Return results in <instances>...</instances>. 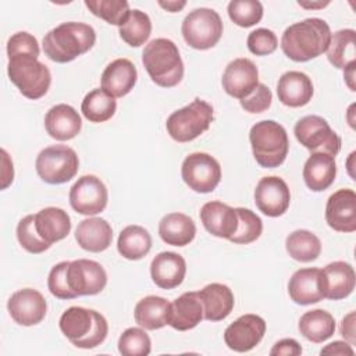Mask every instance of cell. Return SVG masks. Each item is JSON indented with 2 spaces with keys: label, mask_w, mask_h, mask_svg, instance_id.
Here are the masks:
<instances>
[{
  "label": "cell",
  "mask_w": 356,
  "mask_h": 356,
  "mask_svg": "<svg viewBox=\"0 0 356 356\" xmlns=\"http://www.w3.org/2000/svg\"><path fill=\"white\" fill-rule=\"evenodd\" d=\"M324 298L339 300L348 298L355 289V270L349 263L332 261L321 270Z\"/></svg>",
  "instance_id": "23"
},
{
  "label": "cell",
  "mask_w": 356,
  "mask_h": 356,
  "mask_svg": "<svg viewBox=\"0 0 356 356\" xmlns=\"http://www.w3.org/2000/svg\"><path fill=\"white\" fill-rule=\"evenodd\" d=\"M142 63L152 81L161 88L177 86L184 78V63L177 44L165 38L150 40L142 53Z\"/></svg>",
  "instance_id": "4"
},
{
  "label": "cell",
  "mask_w": 356,
  "mask_h": 356,
  "mask_svg": "<svg viewBox=\"0 0 356 356\" xmlns=\"http://www.w3.org/2000/svg\"><path fill=\"white\" fill-rule=\"evenodd\" d=\"M107 188L96 175H82L70 189L71 207L83 216L102 213L107 206Z\"/></svg>",
  "instance_id": "12"
},
{
  "label": "cell",
  "mask_w": 356,
  "mask_h": 356,
  "mask_svg": "<svg viewBox=\"0 0 356 356\" xmlns=\"http://www.w3.org/2000/svg\"><path fill=\"white\" fill-rule=\"evenodd\" d=\"M138 79V71L128 58H117L111 61L103 71L100 78L102 89L113 97L128 95Z\"/></svg>",
  "instance_id": "21"
},
{
  "label": "cell",
  "mask_w": 356,
  "mask_h": 356,
  "mask_svg": "<svg viewBox=\"0 0 356 356\" xmlns=\"http://www.w3.org/2000/svg\"><path fill=\"white\" fill-rule=\"evenodd\" d=\"M325 221L334 231H356V193L343 188L334 192L325 204Z\"/></svg>",
  "instance_id": "18"
},
{
  "label": "cell",
  "mask_w": 356,
  "mask_h": 356,
  "mask_svg": "<svg viewBox=\"0 0 356 356\" xmlns=\"http://www.w3.org/2000/svg\"><path fill=\"white\" fill-rule=\"evenodd\" d=\"M249 140L253 157L260 167L275 168L281 165L288 156V134L281 124L273 120L256 122L250 128Z\"/></svg>",
  "instance_id": "5"
},
{
  "label": "cell",
  "mask_w": 356,
  "mask_h": 356,
  "mask_svg": "<svg viewBox=\"0 0 356 356\" xmlns=\"http://www.w3.org/2000/svg\"><path fill=\"white\" fill-rule=\"evenodd\" d=\"M170 302L161 296L149 295L140 299L134 310L135 321L145 330H159L168 324Z\"/></svg>",
  "instance_id": "32"
},
{
  "label": "cell",
  "mask_w": 356,
  "mask_h": 356,
  "mask_svg": "<svg viewBox=\"0 0 356 356\" xmlns=\"http://www.w3.org/2000/svg\"><path fill=\"white\" fill-rule=\"evenodd\" d=\"M306 186L313 192H321L330 188L337 177L335 157L328 153H312L302 171Z\"/></svg>",
  "instance_id": "27"
},
{
  "label": "cell",
  "mask_w": 356,
  "mask_h": 356,
  "mask_svg": "<svg viewBox=\"0 0 356 356\" xmlns=\"http://www.w3.org/2000/svg\"><path fill=\"white\" fill-rule=\"evenodd\" d=\"M293 134L298 142L312 153L323 152L335 157L341 150V138L320 115L302 117L295 124Z\"/></svg>",
  "instance_id": "10"
},
{
  "label": "cell",
  "mask_w": 356,
  "mask_h": 356,
  "mask_svg": "<svg viewBox=\"0 0 356 356\" xmlns=\"http://www.w3.org/2000/svg\"><path fill=\"white\" fill-rule=\"evenodd\" d=\"M312 79L300 71H288L281 75L277 83L278 100L288 107L306 106L313 97Z\"/></svg>",
  "instance_id": "25"
},
{
  "label": "cell",
  "mask_w": 356,
  "mask_h": 356,
  "mask_svg": "<svg viewBox=\"0 0 356 356\" xmlns=\"http://www.w3.org/2000/svg\"><path fill=\"white\" fill-rule=\"evenodd\" d=\"M67 281L75 298L90 296L104 289L107 274L100 263L89 259H78L68 263Z\"/></svg>",
  "instance_id": "13"
},
{
  "label": "cell",
  "mask_w": 356,
  "mask_h": 356,
  "mask_svg": "<svg viewBox=\"0 0 356 356\" xmlns=\"http://www.w3.org/2000/svg\"><path fill=\"white\" fill-rule=\"evenodd\" d=\"M79 167L76 152L67 145H53L40 150L36 157L35 168L46 184L57 185L71 181Z\"/></svg>",
  "instance_id": "8"
},
{
  "label": "cell",
  "mask_w": 356,
  "mask_h": 356,
  "mask_svg": "<svg viewBox=\"0 0 356 356\" xmlns=\"http://www.w3.org/2000/svg\"><path fill=\"white\" fill-rule=\"evenodd\" d=\"M222 21L213 8H195L182 21L184 40L196 50L214 47L222 36Z\"/></svg>",
  "instance_id": "9"
},
{
  "label": "cell",
  "mask_w": 356,
  "mask_h": 356,
  "mask_svg": "<svg viewBox=\"0 0 356 356\" xmlns=\"http://www.w3.org/2000/svg\"><path fill=\"white\" fill-rule=\"evenodd\" d=\"M61 332L81 349H92L104 342L108 324L103 314L81 306L68 307L58 321Z\"/></svg>",
  "instance_id": "3"
},
{
  "label": "cell",
  "mask_w": 356,
  "mask_h": 356,
  "mask_svg": "<svg viewBox=\"0 0 356 356\" xmlns=\"http://www.w3.org/2000/svg\"><path fill=\"white\" fill-rule=\"evenodd\" d=\"M330 25L321 18H306L289 25L281 36L284 54L296 63H305L327 51L331 40Z\"/></svg>",
  "instance_id": "1"
},
{
  "label": "cell",
  "mask_w": 356,
  "mask_h": 356,
  "mask_svg": "<svg viewBox=\"0 0 356 356\" xmlns=\"http://www.w3.org/2000/svg\"><path fill=\"white\" fill-rule=\"evenodd\" d=\"M152 350L149 335L142 328H127L118 339V352L122 356H147Z\"/></svg>",
  "instance_id": "42"
},
{
  "label": "cell",
  "mask_w": 356,
  "mask_h": 356,
  "mask_svg": "<svg viewBox=\"0 0 356 356\" xmlns=\"http://www.w3.org/2000/svg\"><path fill=\"white\" fill-rule=\"evenodd\" d=\"M343 78L348 83V86L350 88V90H355V85H353V78H355V63L350 64L348 68H345V74Z\"/></svg>",
  "instance_id": "53"
},
{
  "label": "cell",
  "mask_w": 356,
  "mask_h": 356,
  "mask_svg": "<svg viewBox=\"0 0 356 356\" xmlns=\"http://www.w3.org/2000/svg\"><path fill=\"white\" fill-rule=\"evenodd\" d=\"M159 6L167 10L168 13H178L186 6V1H159Z\"/></svg>",
  "instance_id": "52"
},
{
  "label": "cell",
  "mask_w": 356,
  "mask_h": 356,
  "mask_svg": "<svg viewBox=\"0 0 356 356\" xmlns=\"http://www.w3.org/2000/svg\"><path fill=\"white\" fill-rule=\"evenodd\" d=\"M85 6L93 15L118 26L125 22L131 11L129 3L125 0H85Z\"/></svg>",
  "instance_id": "39"
},
{
  "label": "cell",
  "mask_w": 356,
  "mask_h": 356,
  "mask_svg": "<svg viewBox=\"0 0 356 356\" xmlns=\"http://www.w3.org/2000/svg\"><path fill=\"white\" fill-rule=\"evenodd\" d=\"M285 248L293 260L302 263L313 261L321 253V242L318 236L307 229H296L291 232L285 239Z\"/></svg>",
  "instance_id": "36"
},
{
  "label": "cell",
  "mask_w": 356,
  "mask_h": 356,
  "mask_svg": "<svg viewBox=\"0 0 356 356\" xmlns=\"http://www.w3.org/2000/svg\"><path fill=\"white\" fill-rule=\"evenodd\" d=\"M70 261H60L49 273L47 286L53 296L58 299H75L67 281V267Z\"/></svg>",
  "instance_id": "45"
},
{
  "label": "cell",
  "mask_w": 356,
  "mask_h": 356,
  "mask_svg": "<svg viewBox=\"0 0 356 356\" xmlns=\"http://www.w3.org/2000/svg\"><path fill=\"white\" fill-rule=\"evenodd\" d=\"M117 110L115 97L106 93L103 89L90 90L82 100L81 111L90 122H104L110 120Z\"/></svg>",
  "instance_id": "37"
},
{
  "label": "cell",
  "mask_w": 356,
  "mask_h": 356,
  "mask_svg": "<svg viewBox=\"0 0 356 356\" xmlns=\"http://www.w3.org/2000/svg\"><path fill=\"white\" fill-rule=\"evenodd\" d=\"M298 4L300 7H305V8H323L325 6L330 4V1H324V3H306V1H298Z\"/></svg>",
  "instance_id": "54"
},
{
  "label": "cell",
  "mask_w": 356,
  "mask_h": 356,
  "mask_svg": "<svg viewBox=\"0 0 356 356\" xmlns=\"http://www.w3.org/2000/svg\"><path fill=\"white\" fill-rule=\"evenodd\" d=\"M298 328L306 339L314 343H321L332 337L335 331V320L331 313L323 309H314L300 316Z\"/></svg>",
  "instance_id": "33"
},
{
  "label": "cell",
  "mask_w": 356,
  "mask_h": 356,
  "mask_svg": "<svg viewBox=\"0 0 356 356\" xmlns=\"http://www.w3.org/2000/svg\"><path fill=\"white\" fill-rule=\"evenodd\" d=\"M238 213V228L229 238L231 242L238 245H248L254 242L263 232V222L260 217L245 207H236Z\"/></svg>",
  "instance_id": "40"
},
{
  "label": "cell",
  "mask_w": 356,
  "mask_h": 356,
  "mask_svg": "<svg viewBox=\"0 0 356 356\" xmlns=\"http://www.w3.org/2000/svg\"><path fill=\"white\" fill-rule=\"evenodd\" d=\"M328 61L335 67L345 70L356 58V32L355 29H341L331 35L327 49Z\"/></svg>",
  "instance_id": "35"
},
{
  "label": "cell",
  "mask_w": 356,
  "mask_h": 356,
  "mask_svg": "<svg viewBox=\"0 0 356 356\" xmlns=\"http://www.w3.org/2000/svg\"><path fill=\"white\" fill-rule=\"evenodd\" d=\"M246 43L250 53L256 56H267L275 51L278 46V39L271 29L257 28L249 33Z\"/></svg>",
  "instance_id": "44"
},
{
  "label": "cell",
  "mask_w": 356,
  "mask_h": 356,
  "mask_svg": "<svg viewBox=\"0 0 356 356\" xmlns=\"http://www.w3.org/2000/svg\"><path fill=\"white\" fill-rule=\"evenodd\" d=\"M1 154H3V185H1V188L6 189L13 182L14 168H13V161L10 160V157L4 149L1 150Z\"/></svg>",
  "instance_id": "51"
},
{
  "label": "cell",
  "mask_w": 356,
  "mask_h": 356,
  "mask_svg": "<svg viewBox=\"0 0 356 356\" xmlns=\"http://www.w3.org/2000/svg\"><path fill=\"white\" fill-rule=\"evenodd\" d=\"M40 49L36 38L28 32H17L10 36L7 42V56L8 58L18 54H32L39 57Z\"/></svg>",
  "instance_id": "46"
},
{
  "label": "cell",
  "mask_w": 356,
  "mask_h": 356,
  "mask_svg": "<svg viewBox=\"0 0 356 356\" xmlns=\"http://www.w3.org/2000/svg\"><path fill=\"white\" fill-rule=\"evenodd\" d=\"M7 72L10 81L22 96L36 100L44 96L51 83L50 70L32 54H18L8 58Z\"/></svg>",
  "instance_id": "6"
},
{
  "label": "cell",
  "mask_w": 356,
  "mask_h": 356,
  "mask_svg": "<svg viewBox=\"0 0 356 356\" xmlns=\"http://www.w3.org/2000/svg\"><path fill=\"white\" fill-rule=\"evenodd\" d=\"M221 83L227 95L241 100L249 96L259 85V70L249 58H235L225 67Z\"/></svg>",
  "instance_id": "17"
},
{
  "label": "cell",
  "mask_w": 356,
  "mask_h": 356,
  "mask_svg": "<svg viewBox=\"0 0 356 356\" xmlns=\"http://www.w3.org/2000/svg\"><path fill=\"white\" fill-rule=\"evenodd\" d=\"M96 42L95 29L85 22H63L49 31L42 42L44 56L54 63H70L89 51Z\"/></svg>",
  "instance_id": "2"
},
{
  "label": "cell",
  "mask_w": 356,
  "mask_h": 356,
  "mask_svg": "<svg viewBox=\"0 0 356 356\" xmlns=\"http://www.w3.org/2000/svg\"><path fill=\"white\" fill-rule=\"evenodd\" d=\"M7 309L17 324L31 327L39 324L44 318L47 303L39 291L24 288L10 296Z\"/></svg>",
  "instance_id": "16"
},
{
  "label": "cell",
  "mask_w": 356,
  "mask_h": 356,
  "mask_svg": "<svg viewBox=\"0 0 356 356\" xmlns=\"http://www.w3.org/2000/svg\"><path fill=\"white\" fill-rule=\"evenodd\" d=\"M75 239L83 250L99 253L111 245L113 228L104 218H85L78 224L75 229Z\"/></svg>",
  "instance_id": "28"
},
{
  "label": "cell",
  "mask_w": 356,
  "mask_h": 356,
  "mask_svg": "<svg viewBox=\"0 0 356 356\" xmlns=\"http://www.w3.org/2000/svg\"><path fill=\"white\" fill-rule=\"evenodd\" d=\"M186 274L185 259L175 252H161L150 263V277L161 289H172L182 284Z\"/></svg>",
  "instance_id": "20"
},
{
  "label": "cell",
  "mask_w": 356,
  "mask_h": 356,
  "mask_svg": "<svg viewBox=\"0 0 356 356\" xmlns=\"http://www.w3.org/2000/svg\"><path fill=\"white\" fill-rule=\"evenodd\" d=\"M35 227L39 236L51 245L70 234L71 218L60 207H46L35 214Z\"/></svg>",
  "instance_id": "30"
},
{
  "label": "cell",
  "mask_w": 356,
  "mask_h": 356,
  "mask_svg": "<svg viewBox=\"0 0 356 356\" xmlns=\"http://www.w3.org/2000/svg\"><path fill=\"white\" fill-rule=\"evenodd\" d=\"M227 11L229 19L242 28L253 26L263 18V4L259 0H232Z\"/></svg>",
  "instance_id": "41"
},
{
  "label": "cell",
  "mask_w": 356,
  "mask_h": 356,
  "mask_svg": "<svg viewBox=\"0 0 356 356\" xmlns=\"http://www.w3.org/2000/svg\"><path fill=\"white\" fill-rule=\"evenodd\" d=\"M271 102H273L271 90L268 89V86L260 82L249 96L239 100L241 107L250 114L266 111L271 106Z\"/></svg>",
  "instance_id": "47"
},
{
  "label": "cell",
  "mask_w": 356,
  "mask_h": 356,
  "mask_svg": "<svg viewBox=\"0 0 356 356\" xmlns=\"http://www.w3.org/2000/svg\"><path fill=\"white\" fill-rule=\"evenodd\" d=\"M197 293L203 306V314L206 320L221 321L231 314L235 299L229 286L213 282L206 285Z\"/></svg>",
  "instance_id": "29"
},
{
  "label": "cell",
  "mask_w": 356,
  "mask_h": 356,
  "mask_svg": "<svg viewBox=\"0 0 356 356\" xmlns=\"http://www.w3.org/2000/svg\"><path fill=\"white\" fill-rule=\"evenodd\" d=\"M341 335L352 343H355V312H350L343 317L341 323Z\"/></svg>",
  "instance_id": "50"
},
{
  "label": "cell",
  "mask_w": 356,
  "mask_h": 356,
  "mask_svg": "<svg viewBox=\"0 0 356 356\" xmlns=\"http://www.w3.org/2000/svg\"><path fill=\"white\" fill-rule=\"evenodd\" d=\"M118 253L128 260H139L152 249V236L147 229L140 225L125 227L117 241Z\"/></svg>",
  "instance_id": "34"
},
{
  "label": "cell",
  "mask_w": 356,
  "mask_h": 356,
  "mask_svg": "<svg viewBox=\"0 0 356 356\" xmlns=\"http://www.w3.org/2000/svg\"><path fill=\"white\" fill-rule=\"evenodd\" d=\"M159 235L167 245L186 246L196 235V225L184 213H170L160 220Z\"/></svg>",
  "instance_id": "31"
},
{
  "label": "cell",
  "mask_w": 356,
  "mask_h": 356,
  "mask_svg": "<svg viewBox=\"0 0 356 356\" xmlns=\"http://www.w3.org/2000/svg\"><path fill=\"white\" fill-rule=\"evenodd\" d=\"M353 349L350 346V343H346L343 341H334L331 343H328L325 348H323L320 350V355H338V356H353Z\"/></svg>",
  "instance_id": "49"
},
{
  "label": "cell",
  "mask_w": 356,
  "mask_h": 356,
  "mask_svg": "<svg viewBox=\"0 0 356 356\" xmlns=\"http://www.w3.org/2000/svg\"><path fill=\"white\" fill-rule=\"evenodd\" d=\"M288 293L298 305H312L324 299L321 270L316 267L300 268L292 274L288 282Z\"/></svg>",
  "instance_id": "22"
},
{
  "label": "cell",
  "mask_w": 356,
  "mask_h": 356,
  "mask_svg": "<svg viewBox=\"0 0 356 356\" xmlns=\"http://www.w3.org/2000/svg\"><path fill=\"white\" fill-rule=\"evenodd\" d=\"M118 32L127 44L139 47L149 39L152 33V21L146 13L135 8L129 11L125 22L118 26Z\"/></svg>",
  "instance_id": "38"
},
{
  "label": "cell",
  "mask_w": 356,
  "mask_h": 356,
  "mask_svg": "<svg viewBox=\"0 0 356 356\" xmlns=\"http://www.w3.org/2000/svg\"><path fill=\"white\" fill-rule=\"evenodd\" d=\"M204 318L197 292H185L170 305L168 325L178 331L195 328Z\"/></svg>",
  "instance_id": "26"
},
{
  "label": "cell",
  "mask_w": 356,
  "mask_h": 356,
  "mask_svg": "<svg viewBox=\"0 0 356 356\" xmlns=\"http://www.w3.org/2000/svg\"><path fill=\"white\" fill-rule=\"evenodd\" d=\"M44 128L53 139L70 140L81 132L82 120L72 106L60 103L46 113Z\"/></svg>",
  "instance_id": "24"
},
{
  "label": "cell",
  "mask_w": 356,
  "mask_h": 356,
  "mask_svg": "<svg viewBox=\"0 0 356 356\" xmlns=\"http://www.w3.org/2000/svg\"><path fill=\"white\" fill-rule=\"evenodd\" d=\"M302 353V346L296 339L284 338L273 346L270 350L271 356H299Z\"/></svg>",
  "instance_id": "48"
},
{
  "label": "cell",
  "mask_w": 356,
  "mask_h": 356,
  "mask_svg": "<svg viewBox=\"0 0 356 356\" xmlns=\"http://www.w3.org/2000/svg\"><path fill=\"white\" fill-rule=\"evenodd\" d=\"M200 220L207 232L228 241L238 228L236 207L234 209L218 200L207 202L202 206Z\"/></svg>",
  "instance_id": "19"
},
{
  "label": "cell",
  "mask_w": 356,
  "mask_h": 356,
  "mask_svg": "<svg viewBox=\"0 0 356 356\" xmlns=\"http://www.w3.org/2000/svg\"><path fill=\"white\" fill-rule=\"evenodd\" d=\"M184 182L197 193L213 192L221 181V165L209 153L188 154L181 165Z\"/></svg>",
  "instance_id": "11"
},
{
  "label": "cell",
  "mask_w": 356,
  "mask_h": 356,
  "mask_svg": "<svg viewBox=\"0 0 356 356\" xmlns=\"http://www.w3.org/2000/svg\"><path fill=\"white\" fill-rule=\"evenodd\" d=\"M266 332V321L257 314H243L224 331L225 345L235 352H249L260 343Z\"/></svg>",
  "instance_id": "14"
},
{
  "label": "cell",
  "mask_w": 356,
  "mask_h": 356,
  "mask_svg": "<svg viewBox=\"0 0 356 356\" xmlns=\"http://www.w3.org/2000/svg\"><path fill=\"white\" fill-rule=\"evenodd\" d=\"M17 239L26 252L33 254L43 253L51 246L39 236L35 227V214H28L19 220L17 225Z\"/></svg>",
  "instance_id": "43"
},
{
  "label": "cell",
  "mask_w": 356,
  "mask_h": 356,
  "mask_svg": "<svg viewBox=\"0 0 356 356\" xmlns=\"http://www.w3.org/2000/svg\"><path fill=\"white\" fill-rule=\"evenodd\" d=\"M254 203L267 217L282 216L291 203V192L286 182L275 175L261 178L254 189Z\"/></svg>",
  "instance_id": "15"
},
{
  "label": "cell",
  "mask_w": 356,
  "mask_h": 356,
  "mask_svg": "<svg viewBox=\"0 0 356 356\" xmlns=\"http://www.w3.org/2000/svg\"><path fill=\"white\" fill-rule=\"evenodd\" d=\"M213 122V107L196 97L188 106L171 113L165 122L167 134L179 143L191 142L206 132Z\"/></svg>",
  "instance_id": "7"
}]
</instances>
